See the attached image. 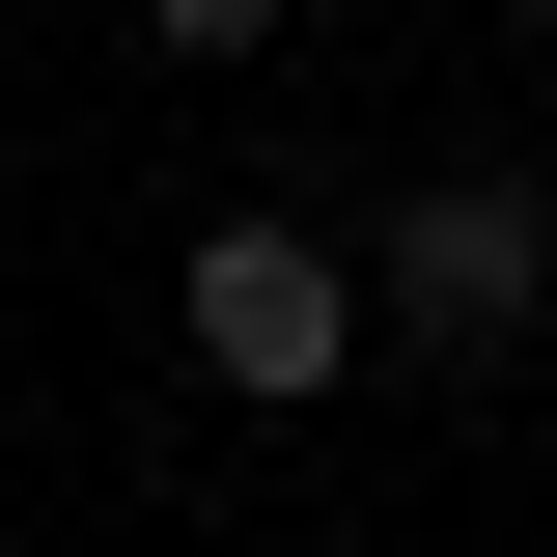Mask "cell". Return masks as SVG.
<instances>
[{"label":"cell","instance_id":"6da1fadb","mask_svg":"<svg viewBox=\"0 0 557 557\" xmlns=\"http://www.w3.org/2000/svg\"><path fill=\"white\" fill-rule=\"evenodd\" d=\"M530 335H557V196L530 168H391V196H362V362L502 391Z\"/></svg>","mask_w":557,"mask_h":557},{"label":"cell","instance_id":"7a4b0ae2","mask_svg":"<svg viewBox=\"0 0 557 557\" xmlns=\"http://www.w3.org/2000/svg\"><path fill=\"white\" fill-rule=\"evenodd\" d=\"M168 335H196V391L307 418V391H362V251L251 196V223H196V278H168Z\"/></svg>","mask_w":557,"mask_h":557},{"label":"cell","instance_id":"3957f363","mask_svg":"<svg viewBox=\"0 0 557 557\" xmlns=\"http://www.w3.org/2000/svg\"><path fill=\"white\" fill-rule=\"evenodd\" d=\"M278 28H307V0H139V57H196V84H223V57H278Z\"/></svg>","mask_w":557,"mask_h":557},{"label":"cell","instance_id":"277c9868","mask_svg":"<svg viewBox=\"0 0 557 557\" xmlns=\"http://www.w3.org/2000/svg\"><path fill=\"white\" fill-rule=\"evenodd\" d=\"M474 28H557V0H474Z\"/></svg>","mask_w":557,"mask_h":557}]
</instances>
